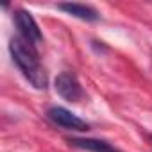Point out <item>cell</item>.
<instances>
[{"label": "cell", "instance_id": "1", "mask_svg": "<svg viewBox=\"0 0 152 152\" xmlns=\"http://www.w3.org/2000/svg\"><path fill=\"white\" fill-rule=\"evenodd\" d=\"M9 52H11V57L16 63V66L22 70L23 77L36 90H45L48 81H47V73L39 63L36 47H32L22 36H18L9 41Z\"/></svg>", "mask_w": 152, "mask_h": 152}, {"label": "cell", "instance_id": "2", "mask_svg": "<svg viewBox=\"0 0 152 152\" xmlns=\"http://www.w3.org/2000/svg\"><path fill=\"white\" fill-rule=\"evenodd\" d=\"M15 23H16V27H18V31H20V36L25 39V41H29L32 47H39V45H43V32H41V29H39V25L36 23V20H34V16L29 13V11H25V9H16L15 11Z\"/></svg>", "mask_w": 152, "mask_h": 152}, {"label": "cell", "instance_id": "3", "mask_svg": "<svg viewBox=\"0 0 152 152\" xmlns=\"http://www.w3.org/2000/svg\"><path fill=\"white\" fill-rule=\"evenodd\" d=\"M54 88H56L57 95L68 102H79L84 97V91H83L79 79L72 72H61L54 81Z\"/></svg>", "mask_w": 152, "mask_h": 152}, {"label": "cell", "instance_id": "6", "mask_svg": "<svg viewBox=\"0 0 152 152\" xmlns=\"http://www.w3.org/2000/svg\"><path fill=\"white\" fill-rule=\"evenodd\" d=\"M68 143L72 147H77V148H83V150H90V152H120L118 148H115L107 141L97 140V138H70Z\"/></svg>", "mask_w": 152, "mask_h": 152}, {"label": "cell", "instance_id": "4", "mask_svg": "<svg viewBox=\"0 0 152 152\" xmlns=\"http://www.w3.org/2000/svg\"><path fill=\"white\" fill-rule=\"evenodd\" d=\"M47 116L52 124H56L63 129H68V131H88L90 129L88 122H84L83 118H79L77 115H73L72 111H68L66 107H61V106L48 107Z\"/></svg>", "mask_w": 152, "mask_h": 152}, {"label": "cell", "instance_id": "5", "mask_svg": "<svg viewBox=\"0 0 152 152\" xmlns=\"http://www.w3.org/2000/svg\"><path fill=\"white\" fill-rule=\"evenodd\" d=\"M57 9L64 11L66 15L70 16H75L79 20H84V22H97L100 18L99 11L91 6H86V4H77V2H61L57 4Z\"/></svg>", "mask_w": 152, "mask_h": 152}]
</instances>
